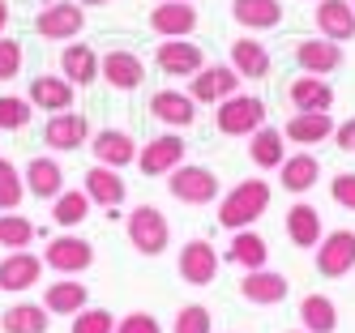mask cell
<instances>
[{"label":"cell","instance_id":"38","mask_svg":"<svg viewBox=\"0 0 355 333\" xmlns=\"http://www.w3.org/2000/svg\"><path fill=\"white\" fill-rule=\"evenodd\" d=\"M35 107H31V98H21V94H0V133H21V128L31 124Z\"/></svg>","mask_w":355,"mask_h":333},{"label":"cell","instance_id":"47","mask_svg":"<svg viewBox=\"0 0 355 333\" xmlns=\"http://www.w3.org/2000/svg\"><path fill=\"white\" fill-rule=\"evenodd\" d=\"M78 5L86 9V5H112V0H78Z\"/></svg>","mask_w":355,"mask_h":333},{"label":"cell","instance_id":"25","mask_svg":"<svg viewBox=\"0 0 355 333\" xmlns=\"http://www.w3.org/2000/svg\"><path fill=\"white\" fill-rule=\"evenodd\" d=\"M334 124L338 120H329V111H295L287 120V128H283V137L295 141V145H304V150H313V145L334 137Z\"/></svg>","mask_w":355,"mask_h":333},{"label":"cell","instance_id":"41","mask_svg":"<svg viewBox=\"0 0 355 333\" xmlns=\"http://www.w3.org/2000/svg\"><path fill=\"white\" fill-rule=\"evenodd\" d=\"M69 333H116V316L107 307H82L78 316H69Z\"/></svg>","mask_w":355,"mask_h":333},{"label":"cell","instance_id":"43","mask_svg":"<svg viewBox=\"0 0 355 333\" xmlns=\"http://www.w3.org/2000/svg\"><path fill=\"white\" fill-rule=\"evenodd\" d=\"M329 197H334L338 210H351L355 214V171H343L329 179Z\"/></svg>","mask_w":355,"mask_h":333},{"label":"cell","instance_id":"49","mask_svg":"<svg viewBox=\"0 0 355 333\" xmlns=\"http://www.w3.org/2000/svg\"><path fill=\"white\" fill-rule=\"evenodd\" d=\"M351 9H355V0H351Z\"/></svg>","mask_w":355,"mask_h":333},{"label":"cell","instance_id":"5","mask_svg":"<svg viewBox=\"0 0 355 333\" xmlns=\"http://www.w3.org/2000/svg\"><path fill=\"white\" fill-rule=\"evenodd\" d=\"M86 30V9L78 0H52V5H43L39 17H35V35L47 39V43H69Z\"/></svg>","mask_w":355,"mask_h":333},{"label":"cell","instance_id":"42","mask_svg":"<svg viewBox=\"0 0 355 333\" xmlns=\"http://www.w3.org/2000/svg\"><path fill=\"white\" fill-rule=\"evenodd\" d=\"M21 60H26V51H21V43L0 35V82H13V77L21 73Z\"/></svg>","mask_w":355,"mask_h":333},{"label":"cell","instance_id":"18","mask_svg":"<svg viewBox=\"0 0 355 333\" xmlns=\"http://www.w3.org/2000/svg\"><path fill=\"white\" fill-rule=\"evenodd\" d=\"M287 291H291V278H287V273H274V269H248V273L240 278V299L257 303V307L283 303Z\"/></svg>","mask_w":355,"mask_h":333},{"label":"cell","instance_id":"11","mask_svg":"<svg viewBox=\"0 0 355 333\" xmlns=\"http://www.w3.org/2000/svg\"><path fill=\"white\" fill-rule=\"evenodd\" d=\"M43 141L52 154H73V150H82L90 141V120L82 111H56V116H47L43 124Z\"/></svg>","mask_w":355,"mask_h":333},{"label":"cell","instance_id":"37","mask_svg":"<svg viewBox=\"0 0 355 333\" xmlns=\"http://www.w3.org/2000/svg\"><path fill=\"white\" fill-rule=\"evenodd\" d=\"M35 222L26 218V214H17V210H9V214H0V248L5 252H17V248H31L35 244Z\"/></svg>","mask_w":355,"mask_h":333},{"label":"cell","instance_id":"3","mask_svg":"<svg viewBox=\"0 0 355 333\" xmlns=\"http://www.w3.org/2000/svg\"><path fill=\"white\" fill-rule=\"evenodd\" d=\"M266 124V102L257 94H232L214 107V128L223 137H252Z\"/></svg>","mask_w":355,"mask_h":333},{"label":"cell","instance_id":"15","mask_svg":"<svg viewBox=\"0 0 355 333\" xmlns=\"http://www.w3.org/2000/svg\"><path fill=\"white\" fill-rule=\"evenodd\" d=\"M197 5L193 0H163V5L150 9V30L159 39H189L197 30Z\"/></svg>","mask_w":355,"mask_h":333},{"label":"cell","instance_id":"13","mask_svg":"<svg viewBox=\"0 0 355 333\" xmlns=\"http://www.w3.org/2000/svg\"><path fill=\"white\" fill-rule=\"evenodd\" d=\"M90 154L98 167H112V171H124L137 163V141L124 133V128H98V133H90Z\"/></svg>","mask_w":355,"mask_h":333},{"label":"cell","instance_id":"45","mask_svg":"<svg viewBox=\"0 0 355 333\" xmlns=\"http://www.w3.org/2000/svg\"><path fill=\"white\" fill-rule=\"evenodd\" d=\"M329 141H334L343 154H355V116H351V120H338V124H334V137H329Z\"/></svg>","mask_w":355,"mask_h":333},{"label":"cell","instance_id":"9","mask_svg":"<svg viewBox=\"0 0 355 333\" xmlns=\"http://www.w3.org/2000/svg\"><path fill=\"white\" fill-rule=\"evenodd\" d=\"M98 82H107L120 94H129V90H137L146 82V60L129 47H112V51L98 56Z\"/></svg>","mask_w":355,"mask_h":333},{"label":"cell","instance_id":"34","mask_svg":"<svg viewBox=\"0 0 355 333\" xmlns=\"http://www.w3.org/2000/svg\"><path fill=\"white\" fill-rule=\"evenodd\" d=\"M47 325H52V312L43 303H31V299H21V303L0 312V329L5 333H47Z\"/></svg>","mask_w":355,"mask_h":333},{"label":"cell","instance_id":"29","mask_svg":"<svg viewBox=\"0 0 355 333\" xmlns=\"http://www.w3.org/2000/svg\"><path fill=\"white\" fill-rule=\"evenodd\" d=\"M43 307L52 316H78L82 307H90L86 282H78V278H56L52 287H47V295H43Z\"/></svg>","mask_w":355,"mask_h":333},{"label":"cell","instance_id":"23","mask_svg":"<svg viewBox=\"0 0 355 333\" xmlns=\"http://www.w3.org/2000/svg\"><path fill=\"white\" fill-rule=\"evenodd\" d=\"M73 82H64L60 73H39L35 82H31V107H39V111H47V116H56V111H69L73 107Z\"/></svg>","mask_w":355,"mask_h":333},{"label":"cell","instance_id":"40","mask_svg":"<svg viewBox=\"0 0 355 333\" xmlns=\"http://www.w3.org/2000/svg\"><path fill=\"white\" fill-rule=\"evenodd\" d=\"M171 333H214V321H210V307L206 303H184L171 321Z\"/></svg>","mask_w":355,"mask_h":333},{"label":"cell","instance_id":"21","mask_svg":"<svg viewBox=\"0 0 355 333\" xmlns=\"http://www.w3.org/2000/svg\"><path fill=\"white\" fill-rule=\"evenodd\" d=\"M317 179H321V163H317V154H313V150L287 154L283 167H278V184H283L291 197L313 192V188H317Z\"/></svg>","mask_w":355,"mask_h":333},{"label":"cell","instance_id":"26","mask_svg":"<svg viewBox=\"0 0 355 333\" xmlns=\"http://www.w3.org/2000/svg\"><path fill=\"white\" fill-rule=\"evenodd\" d=\"M232 64L240 77H248V82H266L274 60H270V47L261 39H232Z\"/></svg>","mask_w":355,"mask_h":333},{"label":"cell","instance_id":"12","mask_svg":"<svg viewBox=\"0 0 355 333\" xmlns=\"http://www.w3.org/2000/svg\"><path fill=\"white\" fill-rule=\"evenodd\" d=\"M180 163H184V141L175 133H163V137H150L146 145H137V163L133 167L146 179H155V175H171Z\"/></svg>","mask_w":355,"mask_h":333},{"label":"cell","instance_id":"16","mask_svg":"<svg viewBox=\"0 0 355 333\" xmlns=\"http://www.w3.org/2000/svg\"><path fill=\"white\" fill-rule=\"evenodd\" d=\"M82 192L90 197V205H103V210L116 218V210L124 205V197H129V184H124V175H120V171L94 163V167L82 175Z\"/></svg>","mask_w":355,"mask_h":333},{"label":"cell","instance_id":"44","mask_svg":"<svg viewBox=\"0 0 355 333\" xmlns=\"http://www.w3.org/2000/svg\"><path fill=\"white\" fill-rule=\"evenodd\" d=\"M116 333H163V325L150 312H129V316L116 321Z\"/></svg>","mask_w":355,"mask_h":333},{"label":"cell","instance_id":"6","mask_svg":"<svg viewBox=\"0 0 355 333\" xmlns=\"http://www.w3.org/2000/svg\"><path fill=\"white\" fill-rule=\"evenodd\" d=\"M313 265H317L321 278H347V273L355 269V231H351V226L325 231L321 244H317Z\"/></svg>","mask_w":355,"mask_h":333},{"label":"cell","instance_id":"17","mask_svg":"<svg viewBox=\"0 0 355 333\" xmlns=\"http://www.w3.org/2000/svg\"><path fill=\"white\" fill-rule=\"evenodd\" d=\"M175 269H180V278L189 282V287H210V282L218 278V252L210 240H189L180 261H175Z\"/></svg>","mask_w":355,"mask_h":333},{"label":"cell","instance_id":"1","mask_svg":"<svg viewBox=\"0 0 355 333\" xmlns=\"http://www.w3.org/2000/svg\"><path fill=\"white\" fill-rule=\"evenodd\" d=\"M270 184L261 175H252V179H240V184L232 188V192H223L218 197V226H227V231H244V226H252L266 210H270Z\"/></svg>","mask_w":355,"mask_h":333},{"label":"cell","instance_id":"4","mask_svg":"<svg viewBox=\"0 0 355 333\" xmlns=\"http://www.w3.org/2000/svg\"><path fill=\"white\" fill-rule=\"evenodd\" d=\"M167 192L180 205H214L218 201V175L201 163H180L167 175Z\"/></svg>","mask_w":355,"mask_h":333},{"label":"cell","instance_id":"20","mask_svg":"<svg viewBox=\"0 0 355 333\" xmlns=\"http://www.w3.org/2000/svg\"><path fill=\"white\" fill-rule=\"evenodd\" d=\"M295 64H300V73L329 77V73L343 69V43H329V39H300V43H295Z\"/></svg>","mask_w":355,"mask_h":333},{"label":"cell","instance_id":"33","mask_svg":"<svg viewBox=\"0 0 355 333\" xmlns=\"http://www.w3.org/2000/svg\"><path fill=\"white\" fill-rule=\"evenodd\" d=\"M300 325H304V333H334L338 329V303L321 291L304 295L300 299Z\"/></svg>","mask_w":355,"mask_h":333},{"label":"cell","instance_id":"31","mask_svg":"<svg viewBox=\"0 0 355 333\" xmlns=\"http://www.w3.org/2000/svg\"><path fill=\"white\" fill-rule=\"evenodd\" d=\"M248 159H252L257 171H278L283 159H287V137L278 133V128L261 124L257 133H252V141H248Z\"/></svg>","mask_w":355,"mask_h":333},{"label":"cell","instance_id":"24","mask_svg":"<svg viewBox=\"0 0 355 333\" xmlns=\"http://www.w3.org/2000/svg\"><path fill=\"white\" fill-rule=\"evenodd\" d=\"M150 116L167 128H189L197 120V102L184 90H155L150 94Z\"/></svg>","mask_w":355,"mask_h":333},{"label":"cell","instance_id":"46","mask_svg":"<svg viewBox=\"0 0 355 333\" xmlns=\"http://www.w3.org/2000/svg\"><path fill=\"white\" fill-rule=\"evenodd\" d=\"M5 26H9V0H0V35H5Z\"/></svg>","mask_w":355,"mask_h":333},{"label":"cell","instance_id":"8","mask_svg":"<svg viewBox=\"0 0 355 333\" xmlns=\"http://www.w3.org/2000/svg\"><path fill=\"white\" fill-rule=\"evenodd\" d=\"M240 82H244V77L232 64H206L201 73L189 77V98L193 102H206V107H218L223 98L240 94Z\"/></svg>","mask_w":355,"mask_h":333},{"label":"cell","instance_id":"48","mask_svg":"<svg viewBox=\"0 0 355 333\" xmlns=\"http://www.w3.org/2000/svg\"><path fill=\"white\" fill-rule=\"evenodd\" d=\"M287 333H304V329H287Z\"/></svg>","mask_w":355,"mask_h":333},{"label":"cell","instance_id":"36","mask_svg":"<svg viewBox=\"0 0 355 333\" xmlns=\"http://www.w3.org/2000/svg\"><path fill=\"white\" fill-rule=\"evenodd\" d=\"M86 218H90V197H86L82 188H64V192L52 201V222H56V226L73 231V226H82Z\"/></svg>","mask_w":355,"mask_h":333},{"label":"cell","instance_id":"14","mask_svg":"<svg viewBox=\"0 0 355 333\" xmlns=\"http://www.w3.org/2000/svg\"><path fill=\"white\" fill-rule=\"evenodd\" d=\"M155 64L163 77H193V73L206 69V51L193 39H163L155 47Z\"/></svg>","mask_w":355,"mask_h":333},{"label":"cell","instance_id":"22","mask_svg":"<svg viewBox=\"0 0 355 333\" xmlns=\"http://www.w3.org/2000/svg\"><path fill=\"white\" fill-rule=\"evenodd\" d=\"M21 179H26V192L39 201H56L64 192V167L56 159H47V154H35L26 171H21Z\"/></svg>","mask_w":355,"mask_h":333},{"label":"cell","instance_id":"30","mask_svg":"<svg viewBox=\"0 0 355 333\" xmlns=\"http://www.w3.org/2000/svg\"><path fill=\"white\" fill-rule=\"evenodd\" d=\"M227 261L240 265L244 273H248V269H266V261H270V244H266L252 226L232 231V244H227Z\"/></svg>","mask_w":355,"mask_h":333},{"label":"cell","instance_id":"32","mask_svg":"<svg viewBox=\"0 0 355 333\" xmlns=\"http://www.w3.org/2000/svg\"><path fill=\"white\" fill-rule=\"evenodd\" d=\"M287 240L295 248H317L321 244V210L309 201H295L287 210Z\"/></svg>","mask_w":355,"mask_h":333},{"label":"cell","instance_id":"28","mask_svg":"<svg viewBox=\"0 0 355 333\" xmlns=\"http://www.w3.org/2000/svg\"><path fill=\"white\" fill-rule=\"evenodd\" d=\"M287 98H291L295 111H329L334 107V86H329V77L300 73L291 82V90H287Z\"/></svg>","mask_w":355,"mask_h":333},{"label":"cell","instance_id":"27","mask_svg":"<svg viewBox=\"0 0 355 333\" xmlns=\"http://www.w3.org/2000/svg\"><path fill=\"white\" fill-rule=\"evenodd\" d=\"M60 77L64 82H73V86H94L98 82V51L90 47V43H64V51H60Z\"/></svg>","mask_w":355,"mask_h":333},{"label":"cell","instance_id":"39","mask_svg":"<svg viewBox=\"0 0 355 333\" xmlns=\"http://www.w3.org/2000/svg\"><path fill=\"white\" fill-rule=\"evenodd\" d=\"M21 197H26V179L9 159H0V214L21 210Z\"/></svg>","mask_w":355,"mask_h":333},{"label":"cell","instance_id":"35","mask_svg":"<svg viewBox=\"0 0 355 333\" xmlns=\"http://www.w3.org/2000/svg\"><path fill=\"white\" fill-rule=\"evenodd\" d=\"M232 17L244 26V30H274L283 21V5L278 0H232Z\"/></svg>","mask_w":355,"mask_h":333},{"label":"cell","instance_id":"19","mask_svg":"<svg viewBox=\"0 0 355 333\" xmlns=\"http://www.w3.org/2000/svg\"><path fill=\"white\" fill-rule=\"evenodd\" d=\"M313 21H317V35L329 39V43H351L355 39V9H351V0H317Z\"/></svg>","mask_w":355,"mask_h":333},{"label":"cell","instance_id":"10","mask_svg":"<svg viewBox=\"0 0 355 333\" xmlns=\"http://www.w3.org/2000/svg\"><path fill=\"white\" fill-rule=\"evenodd\" d=\"M43 265L64 273V278L86 273L94 265V244H86L82 235H56V240H47V248H43Z\"/></svg>","mask_w":355,"mask_h":333},{"label":"cell","instance_id":"2","mask_svg":"<svg viewBox=\"0 0 355 333\" xmlns=\"http://www.w3.org/2000/svg\"><path fill=\"white\" fill-rule=\"evenodd\" d=\"M124 235H129V244L141 256H163L167 244H171V222H167V214L159 205H137V210H129Z\"/></svg>","mask_w":355,"mask_h":333},{"label":"cell","instance_id":"7","mask_svg":"<svg viewBox=\"0 0 355 333\" xmlns=\"http://www.w3.org/2000/svg\"><path fill=\"white\" fill-rule=\"evenodd\" d=\"M43 256L31 252V248H17V252H5L0 256V291L5 295H26L39 287V278H43Z\"/></svg>","mask_w":355,"mask_h":333}]
</instances>
